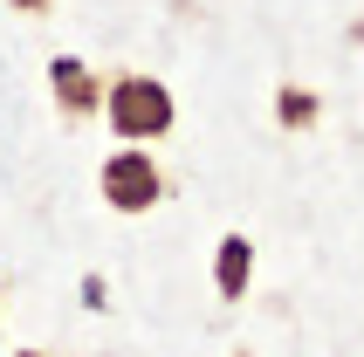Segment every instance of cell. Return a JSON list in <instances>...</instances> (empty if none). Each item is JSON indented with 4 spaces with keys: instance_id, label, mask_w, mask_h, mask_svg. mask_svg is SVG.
I'll return each instance as SVG.
<instances>
[{
    "instance_id": "6da1fadb",
    "label": "cell",
    "mask_w": 364,
    "mask_h": 357,
    "mask_svg": "<svg viewBox=\"0 0 364 357\" xmlns=\"http://www.w3.org/2000/svg\"><path fill=\"white\" fill-rule=\"evenodd\" d=\"M103 117H110V131H117L124 144H151V138H172L179 103H172V90H165L159 76L124 69V76L103 82Z\"/></svg>"
},
{
    "instance_id": "7a4b0ae2",
    "label": "cell",
    "mask_w": 364,
    "mask_h": 357,
    "mask_svg": "<svg viewBox=\"0 0 364 357\" xmlns=\"http://www.w3.org/2000/svg\"><path fill=\"white\" fill-rule=\"evenodd\" d=\"M97 186H103V199H110L117 213H144V206H159V199H165V172H159V159H151L144 144L110 151L103 172H97Z\"/></svg>"
},
{
    "instance_id": "3957f363",
    "label": "cell",
    "mask_w": 364,
    "mask_h": 357,
    "mask_svg": "<svg viewBox=\"0 0 364 357\" xmlns=\"http://www.w3.org/2000/svg\"><path fill=\"white\" fill-rule=\"evenodd\" d=\"M48 97H55L62 117H90V110H103V76L76 55H55L48 62Z\"/></svg>"
},
{
    "instance_id": "277c9868",
    "label": "cell",
    "mask_w": 364,
    "mask_h": 357,
    "mask_svg": "<svg viewBox=\"0 0 364 357\" xmlns=\"http://www.w3.org/2000/svg\"><path fill=\"white\" fill-rule=\"evenodd\" d=\"M247 275H255V240H247V234H227L220 255H213V289H220L227 302H241L247 296Z\"/></svg>"
},
{
    "instance_id": "5b68a950",
    "label": "cell",
    "mask_w": 364,
    "mask_h": 357,
    "mask_svg": "<svg viewBox=\"0 0 364 357\" xmlns=\"http://www.w3.org/2000/svg\"><path fill=\"white\" fill-rule=\"evenodd\" d=\"M275 117H282V131H309V124L323 117V103H316V90H275Z\"/></svg>"
},
{
    "instance_id": "8992f818",
    "label": "cell",
    "mask_w": 364,
    "mask_h": 357,
    "mask_svg": "<svg viewBox=\"0 0 364 357\" xmlns=\"http://www.w3.org/2000/svg\"><path fill=\"white\" fill-rule=\"evenodd\" d=\"M7 7H14V14H48L55 0H7Z\"/></svg>"
},
{
    "instance_id": "52a82bcc",
    "label": "cell",
    "mask_w": 364,
    "mask_h": 357,
    "mask_svg": "<svg viewBox=\"0 0 364 357\" xmlns=\"http://www.w3.org/2000/svg\"><path fill=\"white\" fill-rule=\"evenodd\" d=\"M21 357H41V351H21Z\"/></svg>"
},
{
    "instance_id": "ba28073f",
    "label": "cell",
    "mask_w": 364,
    "mask_h": 357,
    "mask_svg": "<svg viewBox=\"0 0 364 357\" xmlns=\"http://www.w3.org/2000/svg\"><path fill=\"white\" fill-rule=\"evenodd\" d=\"M241 357H247V351H241Z\"/></svg>"
}]
</instances>
